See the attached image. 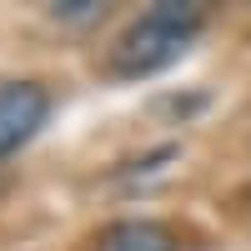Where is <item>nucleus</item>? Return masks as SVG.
Returning a JSON list of instances; mask_svg holds the SVG:
<instances>
[{
    "label": "nucleus",
    "mask_w": 251,
    "mask_h": 251,
    "mask_svg": "<svg viewBox=\"0 0 251 251\" xmlns=\"http://www.w3.org/2000/svg\"><path fill=\"white\" fill-rule=\"evenodd\" d=\"M50 116V91L40 80H0V156H15Z\"/></svg>",
    "instance_id": "nucleus-2"
},
{
    "label": "nucleus",
    "mask_w": 251,
    "mask_h": 251,
    "mask_svg": "<svg viewBox=\"0 0 251 251\" xmlns=\"http://www.w3.org/2000/svg\"><path fill=\"white\" fill-rule=\"evenodd\" d=\"M96 251H176V236H171V226H161V221L126 216V221H111L106 231L96 236Z\"/></svg>",
    "instance_id": "nucleus-3"
},
{
    "label": "nucleus",
    "mask_w": 251,
    "mask_h": 251,
    "mask_svg": "<svg viewBox=\"0 0 251 251\" xmlns=\"http://www.w3.org/2000/svg\"><path fill=\"white\" fill-rule=\"evenodd\" d=\"M201 30V10L196 5H176V0H161L156 10H146L141 20H131L116 46H111V71L126 80H141V75H156L166 71L171 60L186 55V46L196 40Z\"/></svg>",
    "instance_id": "nucleus-1"
}]
</instances>
